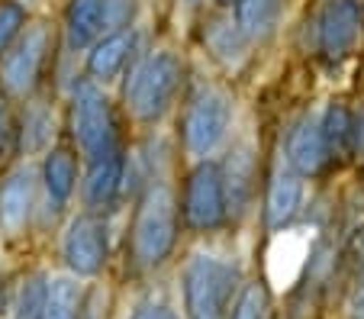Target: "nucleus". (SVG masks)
<instances>
[{"label":"nucleus","mask_w":364,"mask_h":319,"mask_svg":"<svg viewBox=\"0 0 364 319\" xmlns=\"http://www.w3.org/2000/svg\"><path fill=\"white\" fill-rule=\"evenodd\" d=\"M181 229V200L168 180H149L136 200L129 229L132 264L139 271H155L171 258Z\"/></svg>","instance_id":"nucleus-1"},{"label":"nucleus","mask_w":364,"mask_h":319,"mask_svg":"<svg viewBox=\"0 0 364 319\" xmlns=\"http://www.w3.org/2000/svg\"><path fill=\"white\" fill-rule=\"evenodd\" d=\"M184 65L174 52L161 49L139 58L123 81V107L136 123H159L171 110L181 90Z\"/></svg>","instance_id":"nucleus-2"},{"label":"nucleus","mask_w":364,"mask_h":319,"mask_svg":"<svg viewBox=\"0 0 364 319\" xmlns=\"http://www.w3.org/2000/svg\"><path fill=\"white\" fill-rule=\"evenodd\" d=\"M239 284L242 274L235 264L213 255H193L181 274L187 319H226L239 297Z\"/></svg>","instance_id":"nucleus-3"},{"label":"nucleus","mask_w":364,"mask_h":319,"mask_svg":"<svg viewBox=\"0 0 364 319\" xmlns=\"http://www.w3.org/2000/svg\"><path fill=\"white\" fill-rule=\"evenodd\" d=\"M55 49V33L48 23H26L16 42L0 55V94L7 100H26L36 94Z\"/></svg>","instance_id":"nucleus-4"},{"label":"nucleus","mask_w":364,"mask_h":319,"mask_svg":"<svg viewBox=\"0 0 364 319\" xmlns=\"http://www.w3.org/2000/svg\"><path fill=\"white\" fill-rule=\"evenodd\" d=\"M68 119H71V139H75L77 152L87 161L119 148V129H117V117H113V104L94 81H84L81 87H75Z\"/></svg>","instance_id":"nucleus-5"},{"label":"nucleus","mask_w":364,"mask_h":319,"mask_svg":"<svg viewBox=\"0 0 364 319\" xmlns=\"http://www.w3.org/2000/svg\"><path fill=\"white\" fill-rule=\"evenodd\" d=\"M181 220L191 232H216L229 220L223 165L203 158L191 168L181 194Z\"/></svg>","instance_id":"nucleus-6"},{"label":"nucleus","mask_w":364,"mask_h":319,"mask_svg":"<svg viewBox=\"0 0 364 319\" xmlns=\"http://www.w3.org/2000/svg\"><path fill=\"white\" fill-rule=\"evenodd\" d=\"M229 126H232V100L226 90L206 87L187 104L181 119V142L191 158L203 161L226 142Z\"/></svg>","instance_id":"nucleus-7"},{"label":"nucleus","mask_w":364,"mask_h":319,"mask_svg":"<svg viewBox=\"0 0 364 319\" xmlns=\"http://www.w3.org/2000/svg\"><path fill=\"white\" fill-rule=\"evenodd\" d=\"M110 242H107V222L97 213H77L68 222L62 239V258L75 278H97L107 268Z\"/></svg>","instance_id":"nucleus-8"},{"label":"nucleus","mask_w":364,"mask_h":319,"mask_svg":"<svg viewBox=\"0 0 364 319\" xmlns=\"http://www.w3.org/2000/svg\"><path fill=\"white\" fill-rule=\"evenodd\" d=\"M361 29H364V10L358 0H326L316 23L319 52L329 62H342V58H348L355 52Z\"/></svg>","instance_id":"nucleus-9"},{"label":"nucleus","mask_w":364,"mask_h":319,"mask_svg":"<svg viewBox=\"0 0 364 319\" xmlns=\"http://www.w3.org/2000/svg\"><path fill=\"white\" fill-rule=\"evenodd\" d=\"M39 178L29 165H20L0 178V232L7 239H23L33 226Z\"/></svg>","instance_id":"nucleus-10"},{"label":"nucleus","mask_w":364,"mask_h":319,"mask_svg":"<svg viewBox=\"0 0 364 319\" xmlns=\"http://www.w3.org/2000/svg\"><path fill=\"white\" fill-rule=\"evenodd\" d=\"M123 180H126V158L123 152H107L100 158L87 161V174H84L81 184V197H84V210L87 213H110L119 203L123 194Z\"/></svg>","instance_id":"nucleus-11"},{"label":"nucleus","mask_w":364,"mask_h":319,"mask_svg":"<svg viewBox=\"0 0 364 319\" xmlns=\"http://www.w3.org/2000/svg\"><path fill=\"white\" fill-rule=\"evenodd\" d=\"M132 52H136V33L132 29H110L107 36L90 45L87 52V77L94 84L117 81L123 75V68L129 65Z\"/></svg>","instance_id":"nucleus-12"},{"label":"nucleus","mask_w":364,"mask_h":319,"mask_svg":"<svg viewBox=\"0 0 364 319\" xmlns=\"http://www.w3.org/2000/svg\"><path fill=\"white\" fill-rule=\"evenodd\" d=\"M39 184L46 190V200L52 210L68 207L77 190V152L71 146H52L42 155Z\"/></svg>","instance_id":"nucleus-13"},{"label":"nucleus","mask_w":364,"mask_h":319,"mask_svg":"<svg viewBox=\"0 0 364 319\" xmlns=\"http://www.w3.org/2000/svg\"><path fill=\"white\" fill-rule=\"evenodd\" d=\"M303 207V178L290 168H281V171L271 178L268 184V197H264V226L271 232H281L284 226L294 222V216L300 213Z\"/></svg>","instance_id":"nucleus-14"},{"label":"nucleus","mask_w":364,"mask_h":319,"mask_svg":"<svg viewBox=\"0 0 364 319\" xmlns=\"http://www.w3.org/2000/svg\"><path fill=\"white\" fill-rule=\"evenodd\" d=\"M326 165L329 158L319 136V119H300L287 136V168L300 178H316Z\"/></svg>","instance_id":"nucleus-15"},{"label":"nucleus","mask_w":364,"mask_h":319,"mask_svg":"<svg viewBox=\"0 0 364 319\" xmlns=\"http://www.w3.org/2000/svg\"><path fill=\"white\" fill-rule=\"evenodd\" d=\"M103 29H110V10L107 0H68L65 10V33H68V45L75 52L90 49L103 36Z\"/></svg>","instance_id":"nucleus-16"},{"label":"nucleus","mask_w":364,"mask_h":319,"mask_svg":"<svg viewBox=\"0 0 364 319\" xmlns=\"http://www.w3.org/2000/svg\"><path fill=\"white\" fill-rule=\"evenodd\" d=\"M319 136H323V146H326V158L332 165H348L355 155H351V142H355V113L336 100V104L326 107L323 119H319Z\"/></svg>","instance_id":"nucleus-17"},{"label":"nucleus","mask_w":364,"mask_h":319,"mask_svg":"<svg viewBox=\"0 0 364 319\" xmlns=\"http://www.w3.org/2000/svg\"><path fill=\"white\" fill-rule=\"evenodd\" d=\"M284 13V0H235L232 4V23L245 42H264L274 36L277 23Z\"/></svg>","instance_id":"nucleus-18"},{"label":"nucleus","mask_w":364,"mask_h":319,"mask_svg":"<svg viewBox=\"0 0 364 319\" xmlns=\"http://www.w3.org/2000/svg\"><path fill=\"white\" fill-rule=\"evenodd\" d=\"M81 284L75 278H48V297L42 319H77L81 313Z\"/></svg>","instance_id":"nucleus-19"},{"label":"nucleus","mask_w":364,"mask_h":319,"mask_svg":"<svg viewBox=\"0 0 364 319\" xmlns=\"http://www.w3.org/2000/svg\"><path fill=\"white\" fill-rule=\"evenodd\" d=\"M323 293H326V281H319L316 274L306 271V278L290 293L284 319H319L323 316Z\"/></svg>","instance_id":"nucleus-20"},{"label":"nucleus","mask_w":364,"mask_h":319,"mask_svg":"<svg viewBox=\"0 0 364 319\" xmlns=\"http://www.w3.org/2000/svg\"><path fill=\"white\" fill-rule=\"evenodd\" d=\"M206 45L213 49V55L220 58V62L235 65V62H242L248 42H245V36L239 33V26L232 23V16H229V20L210 23V29H206Z\"/></svg>","instance_id":"nucleus-21"},{"label":"nucleus","mask_w":364,"mask_h":319,"mask_svg":"<svg viewBox=\"0 0 364 319\" xmlns=\"http://www.w3.org/2000/svg\"><path fill=\"white\" fill-rule=\"evenodd\" d=\"M46 297H48V274L36 271L20 284L14 300L16 319H42V310H46Z\"/></svg>","instance_id":"nucleus-22"},{"label":"nucleus","mask_w":364,"mask_h":319,"mask_svg":"<svg viewBox=\"0 0 364 319\" xmlns=\"http://www.w3.org/2000/svg\"><path fill=\"white\" fill-rule=\"evenodd\" d=\"M226 319H271V293L262 281H248L239 291Z\"/></svg>","instance_id":"nucleus-23"},{"label":"nucleus","mask_w":364,"mask_h":319,"mask_svg":"<svg viewBox=\"0 0 364 319\" xmlns=\"http://www.w3.org/2000/svg\"><path fill=\"white\" fill-rule=\"evenodd\" d=\"M29 16L20 0H0V55L16 42V36L26 29Z\"/></svg>","instance_id":"nucleus-24"},{"label":"nucleus","mask_w":364,"mask_h":319,"mask_svg":"<svg viewBox=\"0 0 364 319\" xmlns=\"http://www.w3.org/2000/svg\"><path fill=\"white\" fill-rule=\"evenodd\" d=\"M342 261L351 274H364V220L355 222L348 232H345L342 242Z\"/></svg>","instance_id":"nucleus-25"},{"label":"nucleus","mask_w":364,"mask_h":319,"mask_svg":"<svg viewBox=\"0 0 364 319\" xmlns=\"http://www.w3.org/2000/svg\"><path fill=\"white\" fill-rule=\"evenodd\" d=\"M16 139H20V123H16V113L10 107V100L0 94V165L7 161V155L14 152Z\"/></svg>","instance_id":"nucleus-26"},{"label":"nucleus","mask_w":364,"mask_h":319,"mask_svg":"<svg viewBox=\"0 0 364 319\" xmlns=\"http://www.w3.org/2000/svg\"><path fill=\"white\" fill-rule=\"evenodd\" d=\"M132 319H178V313L171 310V306H165V303H139L136 306V313H132Z\"/></svg>","instance_id":"nucleus-27"},{"label":"nucleus","mask_w":364,"mask_h":319,"mask_svg":"<svg viewBox=\"0 0 364 319\" xmlns=\"http://www.w3.org/2000/svg\"><path fill=\"white\" fill-rule=\"evenodd\" d=\"M351 155H355L358 161H364V104H361V110L355 113V142H351Z\"/></svg>","instance_id":"nucleus-28"},{"label":"nucleus","mask_w":364,"mask_h":319,"mask_svg":"<svg viewBox=\"0 0 364 319\" xmlns=\"http://www.w3.org/2000/svg\"><path fill=\"white\" fill-rule=\"evenodd\" d=\"M216 4H223V7H232L235 0H216Z\"/></svg>","instance_id":"nucleus-29"},{"label":"nucleus","mask_w":364,"mask_h":319,"mask_svg":"<svg viewBox=\"0 0 364 319\" xmlns=\"http://www.w3.org/2000/svg\"><path fill=\"white\" fill-rule=\"evenodd\" d=\"M191 4H197V0H191Z\"/></svg>","instance_id":"nucleus-30"},{"label":"nucleus","mask_w":364,"mask_h":319,"mask_svg":"<svg viewBox=\"0 0 364 319\" xmlns=\"http://www.w3.org/2000/svg\"><path fill=\"white\" fill-rule=\"evenodd\" d=\"M358 319H361V316H358Z\"/></svg>","instance_id":"nucleus-31"}]
</instances>
